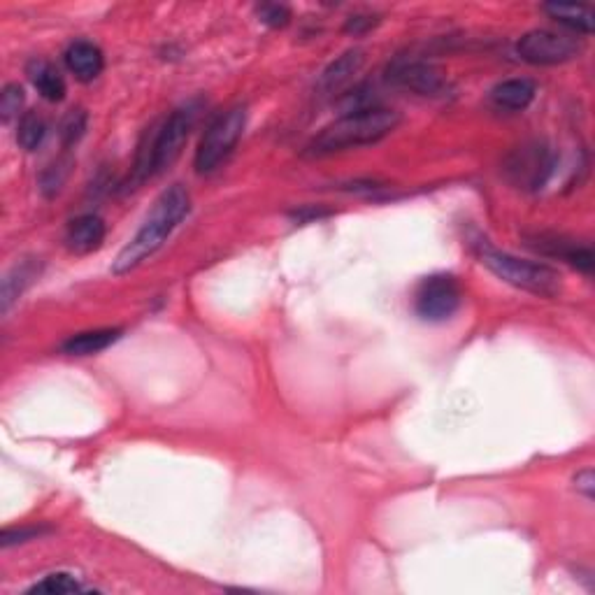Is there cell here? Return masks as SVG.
I'll list each match as a JSON object with an SVG mask.
<instances>
[{
  "mask_svg": "<svg viewBox=\"0 0 595 595\" xmlns=\"http://www.w3.org/2000/svg\"><path fill=\"white\" fill-rule=\"evenodd\" d=\"M245 128L247 110L242 105H235L231 110L221 112L219 117H214L212 124L205 128L196 149V159H193V168H196L198 175H210L221 163H226L233 149L238 147Z\"/></svg>",
  "mask_w": 595,
  "mask_h": 595,
  "instance_id": "cell-5",
  "label": "cell"
},
{
  "mask_svg": "<svg viewBox=\"0 0 595 595\" xmlns=\"http://www.w3.org/2000/svg\"><path fill=\"white\" fill-rule=\"evenodd\" d=\"M258 19L263 24H268L270 28H284L291 21V12L286 5H277V3H263L256 7Z\"/></svg>",
  "mask_w": 595,
  "mask_h": 595,
  "instance_id": "cell-24",
  "label": "cell"
},
{
  "mask_svg": "<svg viewBox=\"0 0 595 595\" xmlns=\"http://www.w3.org/2000/svg\"><path fill=\"white\" fill-rule=\"evenodd\" d=\"M535 96H537V86L533 80H526V77L505 80L491 89L493 105L507 112H523L530 103H533Z\"/></svg>",
  "mask_w": 595,
  "mask_h": 595,
  "instance_id": "cell-15",
  "label": "cell"
},
{
  "mask_svg": "<svg viewBox=\"0 0 595 595\" xmlns=\"http://www.w3.org/2000/svg\"><path fill=\"white\" fill-rule=\"evenodd\" d=\"M558 168L556 149L544 140L523 142L505 159V177L521 191H542Z\"/></svg>",
  "mask_w": 595,
  "mask_h": 595,
  "instance_id": "cell-6",
  "label": "cell"
},
{
  "mask_svg": "<svg viewBox=\"0 0 595 595\" xmlns=\"http://www.w3.org/2000/svg\"><path fill=\"white\" fill-rule=\"evenodd\" d=\"M63 59H66L70 73L80 82H93L105 68L103 52H100L98 45H93L89 40L73 42V45L66 49V54H63Z\"/></svg>",
  "mask_w": 595,
  "mask_h": 595,
  "instance_id": "cell-12",
  "label": "cell"
},
{
  "mask_svg": "<svg viewBox=\"0 0 595 595\" xmlns=\"http://www.w3.org/2000/svg\"><path fill=\"white\" fill-rule=\"evenodd\" d=\"M70 166H73V161L70 159H59L56 163H52L45 172H42L40 177V189L45 193L47 198L56 196V193L61 191V186L66 184V177L70 172Z\"/></svg>",
  "mask_w": 595,
  "mask_h": 595,
  "instance_id": "cell-22",
  "label": "cell"
},
{
  "mask_svg": "<svg viewBox=\"0 0 595 595\" xmlns=\"http://www.w3.org/2000/svg\"><path fill=\"white\" fill-rule=\"evenodd\" d=\"M556 24H561L572 33L591 35L593 33V10L589 5H544Z\"/></svg>",
  "mask_w": 595,
  "mask_h": 595,
  "instance_id": "cell-18",
  "label": "cell"
},
{
  "mask_svg": "<svg viewBox=\"0 0 595 595\" xmlns=\"http://www.w3.org/2000/svg\"><path fill=\"white\" fill-rule=\"evenodd\" d=\"M121 338L119 328H96V331L75 333L61 344V351L68 356H93L112 347Z\"/></svg>",
  "mask_w": 595,
  "mask_h": 595,
  "instance_id": "cell-17",
  "label": "cell"
},
{
  "mask_svg": "<svg viewBox=\"0 0 595 595\" xmlns=\"http://www.w3.org/2000/svg\"><path fill=\"white\" fill-rule=\"evenodd\" d=\"M389 80L426 98H444L451 89L447 77L426 61H396L389 68Z\"/></svg>",
  "mask_w": 595,
  "mask_h": 595,
  "instance_id": "cell-9",
  "label": "cell"
},
{
  "mask_svg": "<svg viewBox=\"0 0 595 595\" xmlns=\"http://www.w3.org/2000/svg\"><path fill=\"white\" fill-rule=\"evenodd\" d=\"M84 586L77 582L73 575L68 572H54V575H47L42 582L33 584L26 593L28 595H70V593H82Z\"/></svg>",
  "mask_w": 595,
  "mask_h": 595,
  "instance_id": "cell-20",
  "label": "cell"
},
{
  "mask_svg": "<svg viewBox=\"0 0 595 595\" xmlns=\"http://www.w3.org/2000/svg\"><path fill=\"white\" fill-rule=\"evenodd\" d=\"M379 24V19L375 17H363V14H358V17H349L347 24H344V33L349 35H363L372 31Z\"/></svg>",
  "mask_w": 595,
  "mask_h": 595,
  "instance_id": "cell-26",
  "label": "cell"
},
{
  "mask_svg": "<svg viewBox=\"0 0 595 595\" xmlns=\"http://www.w3.org/2000/svg\"><path fill=\"white\" fill-rule=\"evenodd\" d=\"M26 75L35 86V91H38L45 100H49V103H61V100L66 98V91H68L66 80H63L59 70H56L49 61L33 59L28 63Z\"/></svg>",
  "mask_w": 595,
  "mask_h": 595,
  "instance_id": "cell-16",
  "label": "cell"
},
{
  "mask_svg": "<svg viewBox=\"0 0 595 595\" xmlns=\"http://www.w3.org/2000/svg\"><path fill=\"white\" fill-rule=\"evenodd\" d=\"M400 124V114L382 105L358 107V110L344 112L333 124L321 128L314 138L307 142L303 156L307 159H326V156L351 152V149L370 147L382 142Z\"/></svg>",
  "mask_w": 595,
  "mask_h": 595,
  "instance_id": "cell-1",
  "label": "cell"
},
{
  "mask_svg": "<svg viewBox=\"0 0 595 595\" xmlns=\"http://www.w3.org/2000/svg\"><path fill=\"white\" fill-rule=\"evenodd\" d=\"M191 196L182 184H172L156 198L152 212L142 221L138 233L126 242L112 263L114 275H128V272L140 268L147 258H152L159 249L166 245L168 238L177 231L179 224L189 217Z\"/></svg>",
  "mask_w": 595,
  "mask_h": 595,
  "instance_id": "cell-2",
  "label": "cell"
},
{
  "mask_svg": "<svg viewBox=\"0 0 595 595\" xmlns=\"http://www.w3.org/2000/svg\"><path fill=\"white\" fill-rule=\"evenodd\" d=\"M475 252L482 265H486L498 279H503L505 284L514 286V289L535 293V296L542 298H554L561 291V275L549 265L500 252L486 240L475 242Z\"/></svg>",
  "mask_w": 595,
  "mask_h": 595,
  "instance_id": "cell-4",
  "label": "cell"
},
{
  "mask_svg": "<svg viewBox=\"0 0 595 595\" xmlns=\"http://www.w3.org/2000/svg\"><path fill=\"white\" fill-rule=\"evenodd\" d=\"M363 63H365L363 49H349V52H344L333 63H328V68L321 73L319 91L338 93L351 80H354V75L363 68Z\"/></svg>",
  "mask_w": 595,
  "mask_h": 595,
  "instance_id": "cell-14",
  "label": "cell"
},
{
  "mask_svg": "<svg viewBox=\"0 0 595 595\" xmlns=\"http://www.w3.org/2000/svg\"><path fill=\"white\" fill-rule=\"evenodd\" d=\"M105 235L107 226L98 214H80L66 228V247L75 254H91L103 247Z\"/></svg>",
  "mask_w": 595,
  "mask_h": 595,
  "instance_id": "cell-11",
  "label": "cell"
},
{
  "mask_svg": "<svg viewBox=\"0 0 595 595\" xmlns=\"http://www.w3.org/2000/svg\"><path fill=\"white\" fill-rule=\"evenodd\" d=\"M516 54L530 66H563L579 59L582 42L554 31H528L516 42Z\"/></svg>",
  "mask_w": 595,
  "mask_h": 595,
  "instance_id": "cell-8",
  "label": "cell"
},
{
  "mask_svg": "<svg viewBox=\"0 0 595 595\" xmlns=\"http://www.w3.org/2000/svg\"><path fill=\"white\" fill-rule=\"evenodd\" d=\"M84 133H86V112L82 110V107H77V110H70L61 121V126H59L61 145L75 147L77 142L84 138Z\"/></svg>",
  "mask_w": 595,
  "mask_h": 595,
  "instance_id": "cell-21",
  "label": "cell"
},
{
  "mask_svg": "<svg viewBox=\"0 0 595 595\" xmlns=\"http://www.w3.org/2000/svg\"><path fill=\"white\" fill-rule=\"evenodd\" d=\"M461 303L463 291L451 275H430L414 293V312L426 324H444L454 317Z\"/></svg>",
  "mask_w": 595,
  "mask_h": 595,
  "instance_id": "cell-7",
  "label": "cell"
},
{
  "mask_svg": "<svg viewBox=\"0 0 595 595\" xmlns=\"http://www.w3.org/2000/svg\"><path fill=\"white\" fill-rule=\"evenodd\" d=\"M42 263L40 258H21L12 265L10 270L5 272L3 277V289H0V303H3V312L10 310V307L17 303V300L24 296V291L31 286L35 279L40 277Z\"/></svg>",
  "mask_w": 595,
  "mask_h": 595,
  "instance_id": "cell-13",
  "label": "cell"
},
{
  "mask_svg": "<svg viewBox=\"0 0 595 595\" xmlns=\"http://www.w3.org/2000/svg\"><path fill=\"white\" fill-rule=\"evenodd\" d=\"M198 114L200 100H189V103L172 110L161 121L159 128L147 133V138L142 140L138 149V156H135V168L131 172V179H128V189H138L140 184L161 175L163 170H168L177 161V156L182 154V147L189 140L191 128L196 126Z\"/></svg>",
  "mask_w": 595,
  "mask_h": 595,
  "instance_id": "cell-3",
  "label": "cell"
},
{
  "mask_svg": "<svg viewBox=\"0 0 595 595\" xmlns=\"http://www.w3.org/2000/svg\"><path fill=\"white\" fill-rule=\"evenodd\" d=\"M26 103V93L19 84H5V89L0 91V117L5 124H10L12 119L19 117L21 107Z\"/></svg>",
  "mask_w": 595,
  "mask_h": 595,
  "instance_id": "cell-23",
  "label": "cell"
},
{
  "mask_svg": "<svg viewBox=\"0 0 595 595\" xmlns=\"http://www.w3.org/2000/svg\"><path fill=\"white\" fill-rule=\"evenodd\" d=\"M45 138H47L45 119H42L38 112H26L24 117L19 119V126H17L19 147L26 149V152H35V149L45 142Z\"/></svg>",
  "mask_w": 595,
  "mask_h": 595,
  "instance_id": "cell-19",
  "label": "cell"
},
{
  "mask_svg": "<svg viewBox=\"0 0 595 595\" xmlns=\"http://www.w3.org/2000/svg\"><path fill=\"white\" fill-rule=\"evenodd\" d=\"M575 484H577V491H582L586 498H593V491H595V477H593V470L579 472L577 479H575Z\"/></svg>",
  "mask_w": 595,
  "mask_h": 595,
  "instance_id": "cell-27",
  "label": "cell"
},
{
  "mask_svg": "<svg viewBox=\"0 0 595 595\" xmlns=\"http://www.w3.org/2000/svg\"><path fill=\"white\" fill-rule=\"evenodd\" d=\"M47 528H7L3 530V537H0V544H3V549H10L12 544H21V542H28V540H38L40 535H45Z\"/></svg>",
  "mask_w": 595,
  "mask_h": 595,
  "instance_id": "cell-25",
  "label": "cell"
},
{
  "mask_svg": "<svg viewBox=\"0 0 595 595\" xmlns=\"http://www.w3.org/2000/svg\"><path fill=\"white\" fill-rule=\"evenodd\" d=\"M528 247L544 256L568 261L572 268L584 272V275H591L593 272L595 256H593V249L589 245H579V242L563 238V235L537 233V235H533V238H528Z\"/></svg>",
  "mask_w": 595,
  "mask_h": 595,
  "instance_id": "cell-10",
  "label": "cell"
}]
</instances>
